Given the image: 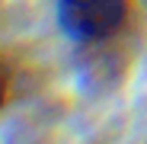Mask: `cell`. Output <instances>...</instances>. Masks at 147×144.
<instances>
[{"label": "cell", "mask_w": 147, "mask_h": 144, "mask_svg": "<svg viewBox=\"0 0 147 144\" xmlns=\"http://www.w3.org/2000/svg\"><path fill=\"white\" fill-rule=\"evenodd\" d=\"M55 19L80 48L109 45L128 29L131 0H55Z\"/></svg>", "instance_id": "obj_1"}, {"label": "cell", "mask_w": 147, "mask_h": 144, "mask_svg": "<svg viewBox=\"0 0 147 144\" xmlns=\"http://www.w3.org/2000/svg\"><path fill=\"white\" fill-rule=\"evenodd\" d=\"M7 99H10V80H7V74H3V67H0V112H3Z\"/></svg>", "instance_id": "obj_2"}, {"label": "cell", "mask_w": 147, "mask_h": 144, "mask_svg": "<svg viewBox=\"0 0 147 144\" xmlns=\"http://www.w3.org/2000/svg\"><path fill=\"white\" fill-rule=\"evenodd\" d=\"M138 3H141V7H144V10H147V0H138Z\"/></svg>", "instance_id": "obj_3"}]
</instances>
